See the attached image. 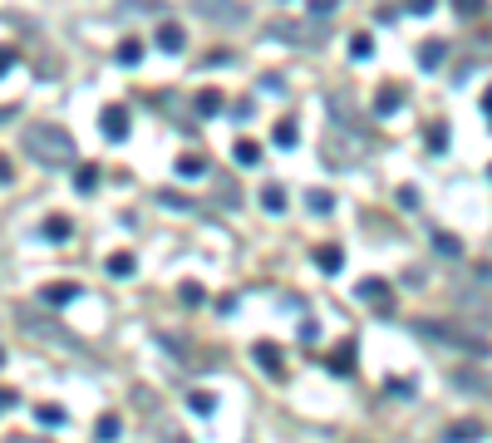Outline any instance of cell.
I'll list each match as a JSON object with an SVG mask.
<instances>
[{
	"mask_svg": "<svg viewBox=\"0 0 492 443\" xmlns=\"http://www.w3.org/2000/svg\"><path fill=\"white\" fill-rule=\"evenodd\" d=\"M291 138H295V118H281V123H276V143L291 148Z\"/></svg>",
	"mask_w": 492,
	"mask_h": 443,
	"instance_id": "19",
	"label": "cell"
},
{
	"mask_svg": "<svg viewBox=\"0 0 492 443\" xmlns=\"http://www.w3.org/2000/svg\"><path fill=\"white\" fill-rule=\"evenodd\" d=\"M74 296H79V281H55V286H45V291H40V301H45L50 311H59V306H69Z\"/></svg>",
	"mask_w": 492,
	"mask_h": 443,
	"instance_id": "5",
	"label": "cell"
},
{
	"mask_svg": "<svg viewBox=\"0 0 492 443\" xmlns=\"http://www.w3.org/2000/svg\"><path fill=\"white\" fill-rule=\"evenodd\" d=\"M256 359H261V369H266L271 379H281V355H276L271 345H256Z\"/></svg>",
	"mask_w": 492,
	"mask_h": 443,
	"instance_id": "10",
	"label": "cell"
},
{
	"mask_svg": "<svg viewBox=\"0 0 492 443\" xmlns=\"http://www.w3.org/2000/svg\"><path fill=\"white\" fill-rule=\"evenodd\" d=\"M360 301H365V306H374V311H394V291L384 286V281H374V276H370V281H360Z\"/></svg>",
	"mask_w": 492,
	"mask_h": 443,
	"instance_id": "4",
	"label": "cell"
},
{
	"mask_svg": "<svg viewBox=\"0 0 492 443\" xmlns=\"http://www.w3.org/2000/svg\"><path fill=\"white\" fill-rule=\"evenodd\" d=\"M69 231H74L69 217H50L45 222V241H69Z\"/></svg>",
	"mask_w": 492,
	"mask_h": 443,
	"instance_id": "11",
	"label": "cell"
},
{
	"mask_svg": "<svg viewBox=\"0 0 492 443\" xmlns=\"http://www.w3.org/2000/svg\"><path fill=\"white\" fill-rule=\"evenodd\" d=\"M158 45H163L168 54H178V50H183V30H178V25H163V30H158Z\"/></svg>",
	"mask_w": 492,
	"mask_h": 443,
	"instance_id": "12",
	"label": "cell"
},
{
	"mask_svg": "<svg viewBox=\"0 0 492 443\" xmlns=\"http://www.w3.org/2000/svg\"><path fill=\"white\" fill-rule=\"evenodd\" d=\"M188 404H193L197 414H212V409H217V399H212V394H202V389H193V394H188Z\"/></svg>",
	"mask_w": 492,
	"mask_h": 443,
	"instance_id": "17",
	"label": "cell"
},
{
	"mask_svg": "<svg viewBox=\"0 0 492 443\" xmlns=\"http://www.w3.org/2000/svg\"><path fill=\"white\" fill-rule=\"evenodd\" d=\"M108 276L128 281V276H133V256H128V251H113V256H108Z\"/></svg>",
	"mask_w": 492,
	"mask_h": 443,
	"instance_id": "9",
	"label": "cell"
},
{
	"mask_svg": "<svg viewBox=\"0 0 492 443\" xmlns=\"http://www.w3.org/2000/svg\"><path fill=\"white\" fill-rule=\"evenodd\" d=\"M103 133H108V138H123V133H128V113L118 109V104L103 109Z\"/></svg>",
	"mask_w": 492,
	"mask_h": 443,
	"instance_id": "6",
	"label": "cell"
},
{
	"mask_svg": "<svg viewBox=\"0 0 492 443\" xmlns=\"http://www.w3.org/2000/svg\"><path fill=\"white\" fill-rule=\"evenodd\" d=\"M10 64H15V50H5V45H0V74H5Z\"/></svg>",
	"mask_w": 492,
	"mask_h": 443,
	"instance_id": "24",
	"label": "cell"
},
{
	"mask_svg": "<svg viewBox=\"0 0 492 443\" xmlns=\"http://www.w3.org/2000/svg\"><path fill=\"white\" fill-rule=\"evenodd\" d=\"M413 330L423 335V340H433V345L463 350V355H473V359L492 355V345H488V340H483L478 330H468V326H458V321H413Z\"/></svg>",
	"mask_w": 492,
	"mask_h": 443,
	"instance_id": "2",
	"label": "cell"
},
{
	"mask_svg": "<svg viewBox=\"0 0 492 443\" xmlns=\"http://www.w3.org/2000/svg\"><path fill=\"white\" fill-rule=\"evenodd\" d=\"M478 439H483V424H458L443 434V443H478Z\"/></svg>",
	"mask_w": 492,
	"mask_h": 443,
	"instance_id": "8",
	"label": "cell"
},
{
	"mask_svg": "<svg viewBox=\"0 0 492 443\" xmlns=\"http://www.w3.org/2000/svg\"><path fill=\"white\" fill-rule=\"evenodd\" d=\"M25 153L45 168H59V163H74V138L59 128V123H30L25 128Z\"/></svg>",
	"mask_w": 492,
	"mask_h": 443,
	"instance_id": "1",
	"label": "cell"
},
{
	"mask_svg": "<svg viewBox=\"0 0 492 443\" xmlns=\"http://www.w3.org/2000/svg\"><path fill=\"white\" fill-rule=\"evenodd\" d=\"M315 256H320V271H340V266H345V256H340V246H320Z\"/></svg>",
	"mask_w": 492,
	"mask_h": 443,
	"instance_id": "14",
	"label": "cell"
},
{
	"mask_svg": "<svg viewBox=\"0 0 492 443\" xmlns=\"http://www.w3.org/2000/svg\"><path fill=\"white\" fill-rule=\"evenodd\" d=\"M168 443H188V439H178V434H168Z\"/></svg>",
	"mask_w": 492,
	"mask_h": 443,
	"instance_id": "27",
	"label": "cell"
},
{
	"mask_svg": "<svg viewBox=\"0 0 492 443\" xmlns=\"http://www.w3.org/2000/svg\"><path fill=\"white\" fill-rule=\"evenodd\" d=\"M350 364H355V345H345L340 359H330V369H340V374H350Z\"/></svg>",
	"mask_w": 492,
	"mask_h": 443,
	"instance_id": "21",
	"label": "cell"
},
{
	"mask_svg": "<svg viewBox=\"0 0 492 443\" xmlns=\"http://www.w3.org/2000/svg\"><path fill=\"white\" fill-rule=\"evenodd\" d=\"M183 301H188V306H202V286L188 281V286H183Z\"/></svg>",
	"mask_w": 492,
	"mask_h": 443,
	"instance_id": "22",
	"label": "cell"
},
{
	"mask_svg": "<svg viewBox=\"0 0 492 443\" xmlns=\"http://www.w3.org/2000/svg\"><path fill=\"white\" fill-rule=\"evenodd\" d=\"M74 188H79V192H94V188H98V168H94V163H84V168H79V183H74Z\"/></svg>",
	"mask_w": 492,
	"mask_h": 443,
	"instance_id": "16",
	"label": "cell"
},
{
	"mask_svg": "<svg viewBox=\"0 0 492 443\" xmlns=\"http://www.w3.org/2000/svg\"><path fill=\"white\" fill-rule=\"evenodd\" d=\"M5 183H10V158L0 153V188H5Z\"/></svg>",
	"mask_w": 492,
	"mask_h": 443,
	"instance_id": "25",
	"label": "cell"
},
{
	"mask_svg": "<svg viewBox=\"0 0 492 443\" xmlns=\"http://www.w3.org/2000/svg\"><path fill=\"white\" fill-rule=\"evenodd\" d=\"M10 404H15V394H10V389H0V409H10Z\"/></svg>",
	"mask_w": 492,
	"mask_h": 443,
	"instance_id": "26",
	"label": "cell"
},
{
	"mask_svg": "<svg viewBox=\"0 0 492 443\" xmlns=\"http://www.w3.org/2000/svg\"><path fill=\"white\" fill-rule=\"evenodd\" d=\"M261 202H266L271 212H281V207H286V192H281V188H266V192H261Z\"/></svg>",
	"mask_w": 492,
	"mask_h": 443,
	"instance_id": "20",
	"label": "cell"
},
{
	"mask_svg": "<svg viewBox=\"0 0 492 443\" xmlns=\"http://www.w3.org/2000/svg\"><path fill=\"white\" fill-rule=\"evenodd\" d=\"M217 104H222L217 94H202V99H197V109H202V113H217Z\"/></svg>",
	"mask_w": 492,
	"mask_h": 443,
	"instance_id": "23",
	"label": "cell"
},
{
	"mask_svg": "<svg viewBox=\"0 0 492 443\" xmlns=\"http://www.w3.org/2000/svg\"><path fill=\"white\" fill-rule=\"evenodd\" d=\"M0 364H5V350H0Z\"/></svg>",
	"mask_w": 492,
	"mask_h": 443,
	"instance_id": "28",
	"label": "cell"
},
{
	"mask_svg": "<svg viewBox=\"0 0 492 443\" xmlns=\"http://www.w3.org/2000/svg\"><path fill=\"white\" fill-rule=\"evenodd\" d=\"M118 434H123V424H118V414H103V419L94 424V439H98V443H113Z\"/></svg>",
	"mask_w": 492,
	"mask_h": 443,
	"instance_id": "7",
	"label": "cell"
},
{
	"mask_svg": "<svg viewBox=\"0 0 492 443\" xmlns=\"http://www.w3.org/2000/svg\"><path fill=\"white\" fill-rule=\"evenodd\" d=\"M143 59V40H123L118 45V64H138Z\"/></svg>",
	"mask_w": 492,
	"mask_h": 443,
	"instance_id": "13",
	"label": "cell"
},
{
	"mask_svg": "<svg viewBox=\"0 0 492 443\" xmlns=\"http://www.w3.org/2000/svg\"><path fill=\"white\" fill-rule=\"evenodd\" d=\"M40 424H45V429L64 424V409H55V404H40Z\"/></svg>",
	"mask_w": 492,
	"mask_h": 443,
	"instance_id": "18",
	"label": "cell"
},
{
	"mask_svg": "<svg viewBox=\"0 0 492 443\" xmlns=\"http://www.w3.org/2000/svg\"><path fill=\"white\" fill-rule=\"evenodd\" d=\"M458 389H468V394H492V384H483V374H458Z\"/></svg>",
	"mask_w": 492,
	"mask_h": 443,
	"instance_id": "15",
	"label": "cell"
},
{
	"mask_svg": "<svg viewBox=\"0 0 492 443\" xmlns=\"http://www.w3.org/2000/svg\"><path fill=\"white\" fill-rule=\"evenodd\" d=\"M15 321H20V330H30L45 345H74V335L64 330V326H55V321H45L40 311H15Z\"/></svg>",
	"mask_w": 492,
	"mask_h": 443,
	"instance_id": "3",
	"label": "cell"
}]
</instances>
